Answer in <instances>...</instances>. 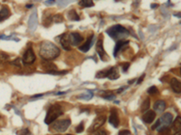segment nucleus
Instances as JSON below:
<instances>
[{
  "label": "nucleus",
  "instance_id": "obj_1",
  "mask_svg": "<svg viewBox=\"0 0 181 135\" xmlns=\"http://www.w3.org/2000/svg\"><path fill=\"white\" fill-rule=\"evenodd\" d=\"M60 49L49 41H45L40 44L39 54L45 60H55L60 55Z\"/></svg>",
  "mask_w": 181,
  "mask_h": 135
},
{
  "label": "nucleus",
  "instance_id": "obj_2",
  "mask_svg": "<svg viewBox=\"0 0 181 135\" xmlns=\"http://www.w3.org/2000/svg\"><path fill=\"white\" fill-rule=\"evenodd\" d=\"M106 33L115 41H121V40H125L126 37H128L129 35V32L128 30L123 27L122 25L120 24H116L113 25L111 28H109Z\"/></svg>",
  "mask_w": 181,
  "mask_h": 135
},
{
  "label": "nucleus",
  "instance_id": "obj_3",
  "mask_svg": "<svg viewBox=\"0 0 181 135\" xmlns=\"http://www.w3.org/2000/svg\"><path fill=\"white\" fill-rule=\"evenodd\" d=\"M172 120H173V116L170 113H165L156 122V124L152 126V130H156L159 132L164 129L169 128V126L172 123Z\"/></svg>",
  "mask_w": 181,
  "mask_h": 135
},
{
  "label": "nucleus",
  "instance_id": "obj_4",
  "mask_svg": "<svg viewBox=\"0 0 181 135\" xmlns=\"http://www.w3.org/2000/svg\"><path fill=\"white\" fill-rule=\"evenodd\" d=\"M62 114V107L55 104H53L49 107L48 109V112L46 114V117L45 119V123L46 124H53V122L55 120H56L61 114Z\"/></svg>",
  "mask_w": 181,
  "mask_h": 135
},
{
  "label": "nucleus",
  "instance_id": "obj_5",
  "mask_svg": "<svg viewBox=\"0 0 181 135\" xmlns=\"http://www.w3.org/2000/svg\"><path fill=\"white\" fill-rule=\"evenodd\" d=\"M70 124H71L70 119L60 120L51 126V130H54L55 131H58V132H63L68 129Z\"/></svg>",
  "mask_w": 181,
  "mask_h": 135
},
{
  "label": "nucleus",
  "instance_id": "obj_6",
  "mask_svg": "<svg viewBox=\"0 0 181 135\" xmlns=\"http://www.w3.org/2000/svg\"><path fill=\"white\" fill-rule=\"evenodd\" d=\"M105 122H106V117L104 115H100V116L96 117L95 120L93 121L92 126L89 128V131H97L99 128H101L103 124H105Z\"/></svg>",
  "mask_w": 181,
  "mask_h": 135
},
{
  "label": "nucleus",
  "instance_id": "obj_7",
  "mask_svg": "<svg viewBox=\"0 0 181 135\" xmlns=\"http://www.w3.org/2000/svg\"><path fill=\"white\" fill-rule=\"evenodd\" d=\"M35 60V55L32 48H28L25 50L23 56V62L24 64H32Z\"/></svg>",
  "mask_w": 181,
  "mask_h": 135
},
{
  "label": "nucleus",
  "instance_id": "obj_8",
  "mask_svg": "<svg viewBox=\"0 0 181 135\" xmlns=\"http://www.w3.org/2000/svg\"><path fill=\"white\" fill-rule=\"evenodd\" d=\"M69 39H70V44L73 46L80 44L83 41V37L79 33H74V32L69 34Z\"/></svg>",
  "mask_w": 181,
  "mask_h": 135
},
{
  "label": "nucleus",
  "instance_id": "obj_9",
  "mask_svg": "<svg viewBox=\"0 0 181 135\" xmlns=\"http://www.w3.org/2000/svg\"><path fill=\"white\" fill-rule=\"evenodd\" d=\"M109 122H110V124L115 128H117L119 126L120 121H119V117H118V112H117V110H116V108H112L111 109Z\"/></svg>",
  "mask_w": 181,
  "mask_h": 135
},
{
  "label": "nucleus",
  "instance_id": "obj_10",
  "mask_svg": "<svg viewBox=\"0 0 181 135\" xmlns=\"http://www.w3.org/2000/svg\"><path fill=\"white\" fill-rule=\"evenodd\" d=\"M60 43L62 47L65 50H71V44H70V39H69V34L63 33L60 36Z\"/></svg>",
  "mask_w": 181,
  "mask_h": 135
},
{
  "label": "nucleus",
  "instance_id": "obj_11",
  "mask_svg": "<svg viewBox=\"0 0 181 135\" xmlns=\"http://www.w3.org/2000/svg\"><path fill=\"white\" fill-rule=\"evenodd\" d=\"M96 51L98 53V55L102 60H106L105 59V50L103 49V41L102 39H99L96 43Z\"/></svg>",
  "mask_w": 181,
  "mask_h": 135
},
{
  "label": "nucleus",
  "instance_id": "obj_12",
  "mask_svg": "<svg viewBox=\"0 0 181 135\" xmlns=\"http://www.w3.org/2000/svg\"><path fill=\"white\" fill-rule=\"evenodd\" d=\"M155 118H156V113H155V111L149 110L143 114V116H142V121H143L145 124H149L155 120Z\"/></svg>",
  "mask_w": 181,
  "mask_h": 135
},
{
  "label": "nucleus",
  "instance_id": "obj_13",
  "mask_svg": "<svg viewBox=\"0 0 181 135\" xmlns=\"http://www.w3.org/2000/svg\"><path fill=\"white\" fill-rule=\"evenodd\" d=\"M38 24V20H37V15H36V11L34 10V14H32L30 18H29V22H28V25H29V30L31 33L34 32L36 27Z\"/></svg>",
  "mask_w": 181,
  "mask_h": 135
},
{
  "label": "nucleus",
  "instance_id": "obj_14",
  "mask_svg": "<svg viewBox=\"0 0 181 135\" xmlns=\"http://www.w3.org/2000/svg\"><path fill=\"white\" fill-rule=\"evenodd\" d=\"M128 44H129V41H127V40H121V41L117 42L116 46L114 48V56H117L118 52H120L123 48L128 46Z\"/></svg>",
  "mask_w": 181,
  "mask_h": 135
},
{
  "label": "nucleus",
  "instance_id": "obj_15",
  "mask_svg": "<svg viewBox=\"0 0 181 135\" xmlns=\"http://www.w3.org/2000/svg\"><path fill=\"white\" fill-rule=\"evenodd\" d=\"M166 109V103L162 100H159L155 103L154 104V110L156 111V113L162 114L164 110Z\"/></svg>",
  "mask_w": 181,
  "mask_h": 135
},
{
  "label": "nucleus",
  "instance_id": "obj_16",
  "mask_svg": "<svg viewBox=\"0 0 181 135\" xmlns=\"http://www.w3.org/2000/svg\"><path fill=\"white\" fill-rule=\"evenodd\" d=\"M93 40V36H90V37L87 39V41L85 42V43H83L82 46L79 47V50H80L81 51H83V52H87V51L90 50V48L92 47Z\"/></svg>",
  "mask_w": 181,
  "mask_h": 135
},
{
  "label": "nucleus",
  "instance_id": "obj_17",
  "mask_svg": "<svg viewBox=\"0 0 181 135\" xmlns=\"http://www.w3.org/2000/svg\"><path fill=\"white\" fill-rule=\"evenodd\" d=\"M170 86L175 93H181V82L176 78H172L170 81Z\"/></svg>",
  "mask_w": 181,
  "mask_h": 135
},
{
  "label": "nucleus",
  "instance_id": "obj_18",
  "mask_svg": "<svg viewBox=\"0 0 181 135\" xmlns=\"http://www.w3.org/2000/svg\"><path fill=\"white\" fill-rule=\"evenodd\" d=\"M42 65H43V67H44V69L46 70L47 72L55 71V70H57L56 66H55L54 63L50 62V60H43V61H42Z\"/></svg>",
  "mask_w": 181,
  "mask_h": 135
},
{
  "label": "nucleus",
  "instance_id": "obj_19",
  "mask_svg": "<svg viewBox=\"0 0 181 135\" xmlns=\"http://www.w3.org/2000/svg\"><path fill=\"white\" fill-rule=\"evenodd\" d=\"M171 131H173V133H177L181 131V117L180 116H177L173 122Z\"/></svg>",
  "mask_w": 181,
  "mask_h": 135
},
{
  "label": "nucleus",
  "instance_id": "obj_20",
  "mask_svg": "<svg viewBox=\"0 0 181 135\" xmlns=\"http://www.w3.org/2000/svg\"><path fill=\"white\" fill-rule=\"evenodd\" d=\"M108 77L111 80H114V79H117L120 77V73H119V70L117 67H113V68H111L109 69V76Z\"/></svg>",
  "mask_w": 181,
  "mask_h": 135
},
{
  "label": "nucleus",
  "instance_id": "obj_21",
  "mask_svg": "<svg viewBox=\"0 0 181 135\" xmlns=\"http://www.w3.org/2000/svg\"><path fill=\"white\" fill-rule=\"evenodd\" d=\"M9 16H10V11H9V9H8L6 6L3 7L1 10H0V22H2V21L7 19Z\"/></svg>",
  "mask_w": 181,
  "mask_h": 135
},
{
  "label": "nucleus",
  "instance_id": "obj_22",
  "mask_svg": "<svg viewBox=\"0 0 181 135\" xmlns=\"http://www.w3.org/2000/svg\"><path fill=\"white\" fill-rule=\"evenodd\" d=\"M68 18L72 21H79L80 20L78 14L76 13V11L74 9H72L68 12Z\"/></svg>",
  "mask_w": 181,
  "mask_h": 135
},
{
  "label": "nucleus",
  "instance_id": "obj_23",
  "mask_svg": "<svg viewBox=\"0 0 181 135\" xmlns=\"http://www.w3.org/2000/svg\"><path fill=\"white\" fill-rule=\"evenodd\" d=\"M149 105H150V100H149V98H146V99L144 100V102L142 103V104H141V107H140L141 112L149 111Z\"/></svg>",
  "mask_w": 181,
  "mask_h": 135
},
{
  "label": "nucleus",
  "instance_id": "obj_24",
  "mask_svg": "<svg viewBox=\"0 0 181 135\" xmlns=\"http://www.w3.org/2000/svg\"><path fill=\"white\" fill-rule=\"evenodd\" d=\"M93 92L87 91V93H85V94H81L80 96L78 97V98H81V99H85V100H90V98H93Z\"/></svg>",
  "mask_w": 181,
  "mask_h": 135
},
{
  "label": "nucleus",
  "instance_id": "obj_25",
  "mask_svg": "<svg viewBox=\"0 0 181 135\" xmlns=\"http://www.w3.org/2000/svg\"><path fill=\"white\" fill-rule=\"evenodd\" d=\"M79 5L83 7H90L94 6L93 2L90 1V0H82V1L79 2Z\"/></svg>",
  "mask_w": 181,
  "mask_h": 135
},
{
  "label": "nucleus",
  "instance_id": "obj_26",
  "mask_svg": "<svg viewBox=\"0 0 181 135\" xmlns=\"http://www.w3.org/2000/svg\"><path fill=\"white\" fill-rule=\"evenodd\" d=\"M109 76V70H101L96 74L97 78H103V77H108Z\"/></svg>",
  "mask_w": 181,
  "mask_h": 135
},
{
  "label": "nucleus",
  "instance_id": "obj_27",
  "mask_svg": "<svg viewBox=\"0 0 181 135\" xmlns=\"http://www.w3.org/2000/svg\"><path fill=\"white\" fill-rule=\"evenodd\" d=\"M53 23V16H47V17H45L44 19V25L45 27H48Z\"/></svg>",
  "mask_w": 181,
  "mask_h": 135
},
{
  "label": "nucleus",
  "instance_id": "obj_28",
  "mask_svg": "<svg viewBox=\"0 0 181 135\" xmlns=\"http://www.w3.org/2000/svg\"><path fill=\"white\" fill-rule=\"evenodd\" d=\"M148 93H149V95H152V96H154V95H156V94L159 93V90H158L157 87L152 86V87H150L148 89Z\"/></svg>",
  "mask_w": 181,
  "mask_h": 135
},
{
  "label": "nucleus",
  "instance_id": "obj_29",
  "mask_svg": "<svg viewBox=\"0 0 181 135\" xmlns=\"http://www.w3.org/2000/svg\"><path fill=\"white\" fill-rule=\"evenodd\" d=\"M62 16H61V15H55V16H53V22H55V23H62Z\"/></svg>",
  "mask_w": 181,
  "mask_h": 135
},
{
  "label": "nucleus",
  "instance_id": "obj_30",
  "mask_svg": "<svg viewBox=\"0 0 181 135\" xmlns=\"http://www.w3.org/2000/svg\"><path fill=\"white\" fill-rule=\"evenodd\" d=\"M83 130H84V124H83V122H82V123L75 128V131L78 132V133H81V132H83Z\"/></svg>",
  "mask_w": 181,
  "mask_h": 135
},
{
  "label": "nucleus",
  "instance_id": "obj_31",
  "mask_svg": "<svg viewBox=\"0 0 181 135\" xmlns=\"http://www.w3.org/2000/svg\"><path fill=\"white\" fill-rule=\"evenodd\" d=\"M48 74H53V75H62V74H66L67 71L64 70V71H57V70H55V71H50V72H47Z\"/></svg>",
  "mask_w": 181,
  "mask_h": 135
},
{
  "label": "nucleus",
  "instance_id": "obj_32",
  "mask_svg": "<svg viewBox=\"0 0 181 135\" xmlns=\"http://www.w3.org/2000/svg\"><path fill=\"white\" fill-rule=\"evenodd\" d=\"M131 131L129 130H122L119 132V135H130Z\"/></svg>",
  "mask_w": 181,
  "mask_h": 135
},
{
  "label": "nucleus",
  "instance_id": "obj_33",
  "mask_svg": "<svg viewBox=\"0 0 181 135\" xmlns=\"http://www.w3.org/2000/svg\"><path fill=\"white\" fill-rule=\"evenodd\" d=\"M129 68H130V63H124L122 65V70H123V72H126L129 70Z\"/></svg>",
  "mask_w": 181,
  "mask_h": 135
},
{
  "label": "nucleus",
  "instance_id": "obj_34",
  "mask_svg": "<svg viewBox=\"0 0 181 135\" xmlns=\"http://www.w3.org/2000/svg\"><path fill=\"white\" fill-rule=\"evenodd\" d=\"M94 135H107V133H106L105 131H102V130H101V131H96Z\"/></svg>",
  "mask_w": 181,
  "mask_h": 135
},
{
  "label": "nucleus",
  "instance_id": "obj_35",
  "mask_svg": "<svg viewBox=\"0 0 181 135\" xmlns=\"http://www.w3.org/2000/svg\"><path fill=\"white\" fill-rule=\"evenodd\" d=\"M105 99H110V100H112L115 98V96H112V95H109V96H106V97H103Z\"/></svg>",
  "mask_w": 181,
  "mask_h": 135
},
{
  "label": "nucleus",
  "instance_id": "obj_36",
  "mask_svg": "<svg viewBox=\"0 0 181 135\" xmlns=\"http://www.w3.org/2000/svg\"><path fill=\"white\" fill-rule=\"evenodd\" d=\"M144 77H145V74H143V75H142L139 78V80H138V84H140L141 82H142V81H143V79H144Z\"/></svg>",
  "mask_w": 181,
  "mask_h": 135
},
{
  "label": "nucleus",
  "instance_id": "obj_37",
  "mask_svg": "<svg viewBox=\"0 0 181 135\" xmlns=\"http://www.w3.org/2000/svg\"><path fill=\"white\" fill-rule=\"evenodd\" d=\"M54 3H55L54 0H49V1H46V2H45L46 5H52V4H54Z\"/></svg>",
  "mask_w": 181,
  "mask_h": 135
},
{
  "label": "nucleus",
  "instance_id": "obj_38",
  "mask_svg": "<svg viewBox=\"0 0 181 135\" xmlns=\"http://www.w3.org/2000/svg\"><path fill=\"white\" fill-rule=\"evenodd\" d=\"M58 4H59V5H61V6H66V5L68 4V2H65V3H62V2H58Z\"/></svg>",
  "mask_w": 181,
  "mask_h": 135
},
{
  "label": "nucleus",
  "instance_id": "obj_39",
  "mask_svg": "<svg viewBox=\"0 0 181 135\" xmlns=\"http://www.w3.org/2000/svg\"><path fill=\"white\" fill-rule=\"evenodd\" d=\"M176 16H177V17H181V13H178V14H176L175 15Z\"/></svg>",
  "mask_w": 181,
  "mask_h": 135
},
{
  "label": "nucleus",
  "instance_id": "obj_40",
  "mask_svg": "<svg viewBox=\"0 0 181 135\" xmlns=\"http://www.w3.org/2000/svg\"><path fill=\"white\" fill-rule=\"evenodd\" d=\"M42 96H43V95L40 94V95H36V96H34L33 97H42Z\"/></svg>",
  "mask_w": 181,
  "mask_h": 135
},
{
  "label": "nucleus",
  "instance_id": "obj_41",
  "mask_svg": "<svg viewBox=\"0 0 181 135\" xmlns=\"http://www.w3.org/2000/svg\"><path fill=\"white\" fill-rule=\"evenodd\" d=\"M158 6V5H156V4H152L151 5V7H157Z\"/></svg>",
  "mask_w": 181,
  "mask_h": 135
},
{
  "label": "nucleus",
  "instance_id": "obj_42",
  "mask_svg": "<svg viewBox=\"0 0 181 135\" xmlns=\"http://www.w3.org/2000/svg\"><path fill=\"white\" fill-rule=\"evenodd\" d=\"M27 8H30V7H33V5H27Z\"/></svg>",
  "mask_w": 181,
  "mask_h": 135
},
{
  "label": "nucleus",
  "instance_id": "obj_43",
  "mask_svg": "<svg viewBox=\"0 0 181 135\" xmlns=\"http://www.w3.org/2000/svg\"><path fill=\"white\" fill-rule=\"evenodd\" d=\"M67 135H73V134H67Z\"/></svg>",
  "mask_w": 181,
  "mask_h": 135
},
{
  "label": "nucleus",
  "instance_id": "obj_44",
  "mask_svg": "<svg viewBox=\"0 0 181 135\" xmlns=\"http://www.w3.org/2000/svg\"><path fill=\"white\" fill-rule=\"evenodd\" d=\"M180 74H181V69H180Z\"/></svg>",
  "mask_w": 181,
  "mask_h": 135
},
{
  "label": "nucleus",
  "instance_id": "obj_45",
  "mask_svg": "<svg viewBox=\"0 0 181 135\" xmlns=\"http://www.w3.org/2000/svg\"><path fill=\"white\" fill-rule=\"evenodd\" d=\"M56 135H59V134H56Z\"/></svg>",
  "mask_w": 181,
  "mask_h": 135
},
{
  "label": "nucleus",
  "instance_id": "obj_46",
  "mask_svg": "<svg viewBox=\"0 0 181 135\" xmlns=\"http://www.w3.org/2000/svg\"><path fill=\"white\" fill-rule=\"evenodd\" d=\"M0 54H1V52H0Z\"/></svg>",
  "mask_w": 181,
  "mask_h": 135
},
{
  "label": "nucleus",
  "instance_id": "obj_47",
  "mask_svg": "<svg viewBox=\"0 0 181 135\" xmlns=\"http://www.w3.org/2000/svg\"><path fill=\"white\" fill-rule=\"evenodd\" d=\"M179 135H181V134H179Z\"/></svg>",
  "mask_w": 181,
  "mask_h": 135
}]
</instances>
